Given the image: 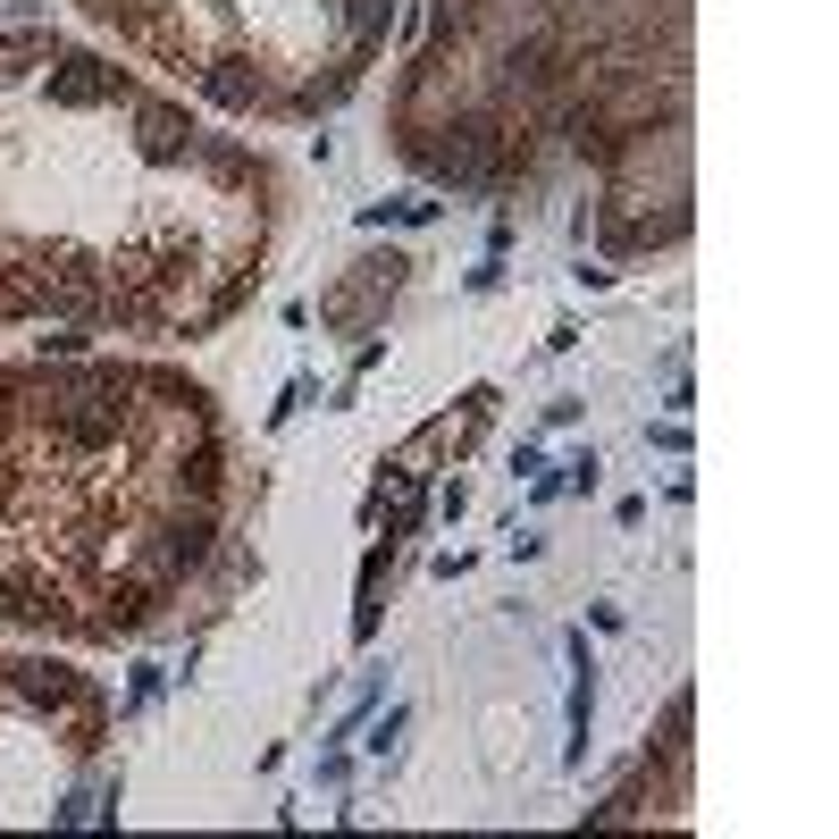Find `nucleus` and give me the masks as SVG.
I'll list each match as a JSON object with an SVG mask.
<instances>
[{"instance_id": "8", "label": "nucleus", "mask_w": 839, "mask_h": 839, "mask_svg": "<svg viewBox=\"0 0 839 839\" xmlns=\"http://www.w3.org/2000/svg\"><path fill=\"white\" fill-rule=\"evenodd\" d=\"M403 722H412V713H403V706H387V722H378V731H370V747H378V756H387V747L403 739Z\"/></svg>"}, {"instance_id": "3", "label": "nucleus", "mask_w": 839, "mask_h": 839, "mask_svg": "<svg viewBox=\"0 0 839 839\" xmlns=\"http://www.w3.org/2000/svg\"><path fill=\"white\" fill-rule=\"evenodd\" d=\"M51 101L60 109H101V101H134V85L93 51H67V60H51Z\"/></svg>"}, {"instance_id": "2", "label": "nucleus", "mask_w": 839, "mask_h": 839, "mask_svg": "<svg viewBox=\"0 0 839 839\" xmlns=\"http://www.w3.org/2000/svg\"><path fill=\"white\" fill-rule=\"evenodd\" d=\"M403 269H412L403 253L361 260V269H353V277H345L336 294H320V320H327V327H361V320H370V311H378V302H387L395 286H403Z\"/></svg>"}, {"instance_id": "6", "label": "nucleus", "mask_w": 839, "mask_h": 839, "mask_svg": "<svg viewBox=\"0 0 839 839\" xmlns=\"http://www.w3.org/2000/svg\"><path fill=\"white\" fill-rule=\"evenodd\" d=\"M387 17H395V0H345V26H353V67L370 60V51H378Z\"/></svg>"}, {"instance_id": "9", "label": "nucleus", "mask_w": 839, "mask_h": 839, "mask_svg": "<svg viewBox=\"0 0 839 839\" xmlns=\"http://www.w3.org/2000/svg\"><path fill=\"white\" fill-rule=\"evenodd\" d=\"M134 706H152V697H160V663H134V688H127Z\"/></svg>"}, {"instance_id": "7", "label": "nucleus", "mask_w": 839, "mask_h": 839, "mask_svg": "<svg viewBox=\"0 0 839 839\" xmlns=\"http://www.w3.org/2000/svg\"><path fill=\"white\" fill-rule=\"evenodd\" d=\"M194 160L210 168V177H219V185H244V177H253V160H244V152H235V143H210V134H202V143H194Z\"/></svg>"}, {"instance_id": "1", "label": "nucleus", "mask_w": 839, "mask_h": 839, "mask_svg": "<svg viewBox=\"0 0 839 839\" xmlns=\"http://www.w3.org/2000/svg\"><path fill=\"white\" fill-rule=\"evenodd\" d=\"M210 538H219L210 504H177V513L152 529V554H143V571H152L160 588H177L185 571H202V563H210Z\"/></svg>"}, {"instance_id": "5", "label": "nucleus", "mask_w": 839, "mask_h": 839, "mask_svg": "<svg viewBox=\"0 0 839 839\" xmlns=\"http://www.w3.org/2000/svg\"><path fill=\"white\" fill-rule=\"evenodd\" d=\"M194 85L210 101H227V109H260V101H269L260 93V67L244 60V51H210V60H194Z\"/></svg>"}, {"instance_id": "4", "label": "nucleus", "mask_w": 839, "mask_h": 839, "mask_svg": "<svg viewBox=\"0 0 839 839\" xmlns=\"http://www.w3.org/2000/svg\"><path fill=\"white\" fill-rule=\"evenodd\" d=\"M134 127H143V134H134V152H143L152 168H177V160H194V143H202V134L185 127L177 109H168V101H143V93H134Z\"/></svg>"}]
</instances>
